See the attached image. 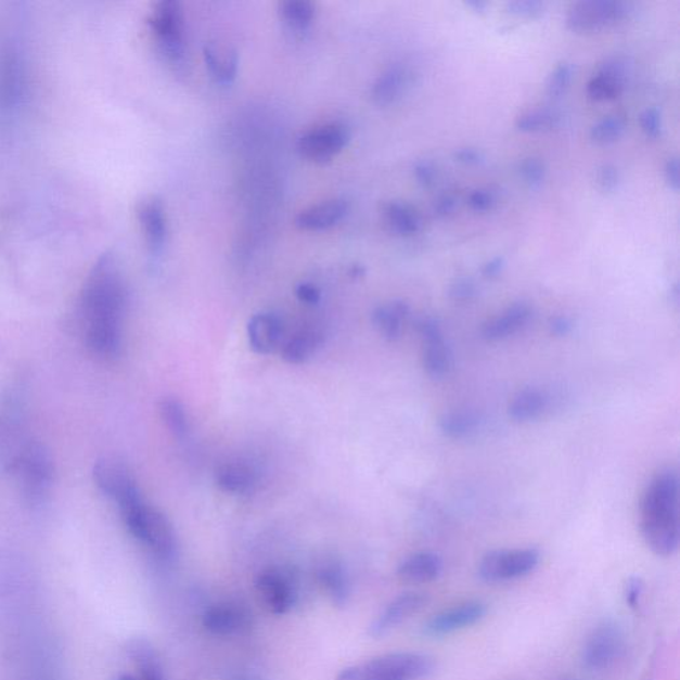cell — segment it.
<instances>
[{
  "mask_svg": "<svg viewBox=\"0 0 680 680\" xmlns=\"http://www.w3.org/2000/svg\"><path fill=\"white\" fill-rule=\"evenodd\" d=\"M350 141V131L339 123L324 124L300 136L298 151L305 158L326 163L343 151Z\"/></svg>",
  "mask_w": 680,
  "mask_h": 680,
  "instance_id": "obj_11",
  "label": "cell"
},
{
  "mask_svg": "<svg viewBox=\"0 0 680 680\" xmlns=\"http://www.w3.org/2000/svg\"><path fill=\"white\" fill-rule=\"evenodd\" d=\"M124 523L136 540L144 543L159 559L169 560L176 553L174 526L164 513L147 505L143 498L120 508Z\"/></svg>",
  "mask_w": 680,
  "mask_h": 680,
  "instance_id": "obj_3",
  "label": "cell"
},
{
  "mask_svg": "<svg viewBox=\"0 0 680 680\" xmlns=\"http://www.w3.org/2000/svg\"><path fill=\"white\" fill-rule=\"evenodd\" d=\"M92 476L99 489L120 508L141 498L132 471L118 459H100L93 466Z\"/></svg>",
  "mask_w": 680,
  "mask_h": 680,
  "instance_id": "obj_10",
  "label": "cell"
},
{
  "mask_svg": "<svg viewBox=\"0 0 680 680\" xmlns=\"http://www.w3.org/2000/svg\"><path fill=\"white\" fill-rule=\"evenodd\" d=\"M634 14V4L624 0H582L567 10L566 26L576 34H593L617 26Z\"/></svg>",
  "mask_w": 680,
  "mask_h": 680,
  "instance_id": "obj_6",
  "label": "cell"
},
{
  "mask_svg": "<svg viewBox=\"0 0 680 680\" xmlns=\"http://www.w3.org/2000/svg\"><path fill=\"white\" fill-rule=\"evenodd\" d=\"M625 82L611 78V76L595 73L589 81L588 93L595 102H605L619 97L625 90Z\"/></svg>",
  "mask_w": 680,
  "mask_h": 680,
  "instance_id": "obj_36",
  "label": "cell"
},
{
  "mask_svg": "<svg viewBox=\"0 0 680 680\" xmlns=\"http://www.w3.org/2000/svg\"><path fill=\"white\" fill-rule=\"evenodd\" d=\"M465 5L476 14H484L488 8V3L483 2V0H469V2H465Z\"/></svg>",
  "mask_w": 680,
  "mask_h": 680,
  "instance_id": "obj_53",
  "label": "cell"
},
{
  "mask_svg": "<svg viewBox=\"0 0 680 680\" xmlns=\"http://www.w3.org/2000/svg\"><path fill=\"white\" fill-rule=\"evenodd\" d=\"M563 115L554 110H535L517 117L516 128L522 132L549 131L561 126Z\"/></svg>",
  "mask_w": 680,
  "mask_h": 680,
  "instance_id": "obj_32",
  "label": "cell"
},
{
  "mask_svg": "<svg viewBox=\"0 0 680 680\" xmlns=\"http://www.w3.org/2000/svg\"><path fill=\"white\" fill-rule=\"evenodd\" d=\"M116 680H147L140 676H131V673H123V676L118 677Z\"/></svg>",
  "mask_w": 680,
  "mask_h": 680,
  "instance_id": "obj_54",
  "label": "cell"
},
{
  "mask_svg": "<svg viewBox=\"0 0 680 680\" xmlns=\"http://www.w3.org/2000/svg\"><path fill=\"white\" fill-rule=\"evenodd\" d=\"M550 396L543 389L529 387L514 395L510 416L514 422L526 423L541 418L549 410Z\"/></svg>",
  "mask_w": 680,
  "mask_h": 680,
  "instance_id": "obj_26",
  "label": "cell"
},
{
  "mask_svg": "<svg viewBox=\"0 0 680 680\" xmlns=\"http://www.w3.org/2000/svg\"><path fill=\"white\" fill-rule=\"evenodd\" d=\"M413 176L423 188L434 187L437 180V168L431 159H418L413 164Z\"/></svg>",
  "mask_w": 680,
  "mask_h": 680,
  "instance_id": "obj_44",
  "label": "cell"
},
{
  "mask_svg": "<svg viewBox=\"0 0 680 680\" xmlns=\"http://www.w3.org/2000/svg\"><path fill=\"white\" fill-rule=\"evenodd\" d=\"M482 419L478 413L460 410L446 413L440 419V429L449 439H464L480 427Z\"/></svg>",
  "mask_w": 680,
  "mask_h": 680,
  "instance_id": "obj_31",
  "label": "cell"
},
{
  "mask_svg": "<svg viewBox=\"0 0 680 680\" xmlns=\"http://www.w3.org/2000/svg\"><path fill=\"white\" fill-rule=\"evenodd\" d=\"M204 59L213 79L223 86L232 85L239 73V53L232 47L206 43Z\"/></svg>",
  "mask_w": 680,
  "mask_h": 680,
  "instance_id": "obj_22",
  "label": "cell"
},
{
  "mask_svg": "<svg viewBox=\"0 0 680 680\" xmlns=\"http://www.w3.org/2000/svg\"><path fill=\"white\" fill-rule=\"evenodd\" d=\"M138 216L147 247L153 254L162 252L167 240V216L162 200L146 197L141 201Z\"/></svg>",
  "mask_w": 680,
  "mask_h": 680,
  "instance_id": "obj_17",
  "label": "cell"
},
{
  "mask_svg": "<svg viewBox=\"0 0 680 680\" xmlns=\"http://www.w3.org/2000/svg\"><path fill=\"white\" fill-rule=\"evenodd\" d=\"M442 570L445 563L439 554L422 552L410 555L399 565L398 577L406 583H429L436 581Z\"/></svg>",
  "mask_w": 680,
  "mask_h": 680,
  "instance_id": "obj_19",
  "label": "cell"
},
{
  "mask_svg": "<svg viewBox=\"0 0 680 680\" xmlns=\"http://www.w3.org/2000/svg\"><path fill=\"white\" fill-rule=\"evenodd\" d=\"M626 131V120L623 116L611 115L601 118L590 129V139L595 144L606 145L615 143L618 139L623 138Z\"/></svg>",
  "mask_w": 680,
  "mask_h": 680,
  "instance_id": "obj_35",
  "label": "cell"
},
{
  "mask_svg": "<svg viewBox=\"0 0 680 680\" xmlns=\"http://www.w3.org/2000/svg\"><path fill=\"white\" fill-rule=\"evenodd\" d=\"M408 316H410V306L403 300H393L376 307L372 312V323L384 339L395 342L403 333Z\"/></svg>",
  "mask_w": 680,
  "mask_h": 680,
  "instance_id": "obj_24",
  "label": "cell"
},
{
  "mask_svg": "<svg viewBox=\"0 0 680 680\" xmlns=\"http://www.w3.org/2000/svg\"><path fill=\"white\" fill-rule=\"evenodd\" d=\"M280 15L290 27L305 29L315 20L316 5L309 0H285L280 3Z\"/></svg>",
  "mask_w": 680,
  "mask_h": 680,
  "instance_id": "obj_34",
  "label": "cell"
},
{
  "mask_svg": "<svg viewBox=\"0 0 680 680\" xmlns=\"http://www.w3.org/2000/svg\"><path fill=\"white\" fill-rule=\"evenodd\" d=\"M348 211L346 200L335 198L300 211L295 224L301 230H324L341 222Z\"/></svg>",
  "mask_w": 680,
  "mask_h": 680,
  "instance_id": "obj_20",
  "label": "cell"
},
{
  "mask_svg": "<svg viewBox=\"0 0 680 680\" xmlns=\"http://www.w3.org/2000/svg\"><path fill=\"white\" fill-rule=\"evenodd\" d=\"M147 23L164 55L174 62L181 61L185 51L181 4L176 0H162L153 8Z\"/></svg>",
  "mask_w": 680,
  "mask_h": 680,
  "instance_id": "obj_8",
  "label": "cell"
},
{
  "mask_svg": "<svg viewBox=\"0 0 680 680\" xmlns=\"http://www.w3.org/2000/svg\"><path fill=\"white\" fill-rule=\"evenodd\" d=\"M625 650V632L613 620H605L590 632L582 649L583 665L591 671L612 667Z\"/></svg>",
  "mask_w": 680,
  "mask_h": 680,
  "instance_id": "obj_9",
  "label": "cell"
},
{
  "mask_svg": "<svg viewBox=\"0 0 680 680\" xmlns=\"http://www.w3.org/2000/svg\"><path fill=\"white\" fill-rule=\"evenodd\" d=\"M641 531L647 547L660 557L677 552L680 541L679 475L676 469L656 473L641 501Z\"/></svg>",
  "mask_w": 680,
  "mask_h": 680,
  "instance_id": "obj_2",
  "label": "cell"
},
{
  "mask_svg": "<svg viewBox=\"0 0 680 680\" xmlns=\"http://www.w3.org/2000/svg\"><path fill=\"white\" fill-rule=\"evenodd\" d=\"M127 288L114 254L94 264L82 287L80 318L88 348L100 358L117 357L121 348V323Z\"/></svg>",
  "mask_w": 680,
  "mask_h": 680,
  "instance_id": "obj_1",
  "label": "cell"
},
{
  "mask_svg": "<svg viewBox=\"0 0 680 680\" xmlns=\"http://www.w3.org/2000/svg\"><path fill=\"white\" fill-rule=\"evenodd\" d=\"M640 126L644 134L650 139H658L662 134V116L656 108H646L641 112Z\"/></svg>",
  "mask_w": 680,
  "mask_h": 680,
  "instance_id": "obj_42",
  "label": "cell"
},
{
  "mask_svg": "<svg viewBox=\"0 0 680 680\" xmlns=\"http://www.w3.org/2000/svg\"><path fill=\"white\" fill-rule=\"evenodd\" d=\"M449 298L458 304H466L477 297L478 288L470 278H459L449 286Z\"/></svg>",
  "mask_w": 680,
  "mask_h": 680,
  "instance_id": "obj_40",
  "label": "cell"
},
{
  "mask_svg": "<svg viewBox=\"0 0 680 680\" xmlns=\"http://www.w3.org/2000/svg\"><path fill=\"white\" fill-rule=\"evenodd\" d=\"M412 73L403 64H393L380 75L372 86L371 94L380 105H389L396 102L410 86Z\"/></svg>",
  "mask_w": 680,
  "mask_h": 680,
  "instance_id": "obj_21",
  "label": "cell"
},
{
  "mask_svg": "<svg viewBox=\"0 0 680 680\" xmlns=\"http://www.w3.org/2000/svg\"><path fill=\"white\" fill-rule=\"evenodd\" d=\"M435 670V662L419 653H394L345 668L336 680H422Z\"/></svg>",
  "mask_w": 680,
  "mask_h": 680,
  "instance_id": "obj_4",
  "label": "cell"
},
{
  "mask_svg": "<svg viewBox=\"0 0 680 680\" xmlns=\"http://www.w3.org/2000/svg\"><path fill=\"white\" fill-rule=\"evenodd\" d=\"M321 343L322 335L318 330H301L283 347L282 358L290 364L305 363L317 352Z\"/></svg>",
  "mask_w": 680,
  "mask_h": 680,
  "instance_id": "obj_30",
  "label": "cell"
},
{
  "mask_svg": "<svg viewBox=\"0 0 680 680\" xmlns=\"http://www.w3.org/2000/svg\"><path fill=\"white\" fill-rule=\"evenodd\" d=\"M453 158L460 164L475 167V165L483 164L485 157L484 153L478 151L477 147L464 146L453 152Z\"/></svg>",
  "mask_w": 680,
  "mask_h": 680,
  "instance_id": "obj_48",
  "label": "cell"
},
{
  "mask_svg": "<svg viewBox=\"0 0 680 680\" xmlns=\"http://www.w3.org/2000/svg\"><path fill=\"white\" fill-rule=\"evenodd\" d=\"M158 411L170 434L177 439H183L188 434L189 423L185 408L180 401L174 398L163 399L159 401Z\"/></svg>",
  "mask_w": 680,
  "mask_h": 680,
  "instance_id": "obj_33",
  "label": "cell"
},
{
  "mask_svg": "<svg viewBox=\"0 0 680 680\" xmlns=\"http://www.w3.org/2000/svg\"><path fill=\"white\" fill-rule=\"evenodd\" d=\"M508 14L523 17V20H537L546 14L547 4L538 0H516L505 4Z\"/></svg>",
  "mask_w": 680,
  "mask_h": 680,
  "instance_id": "obj_39",
  "label": "cell"
},
{
  "mask_svg": "<svg viewBox=\"0 0 680 680\" xmlns=\"http://www.w3.org/2000/svg\"><path fill=\"white\" fill-rule=\"evenodd\" d=\"M540 560L537 549L493 550L478 564V576L489 583L513 581L534 573Z\"/></svg>",
  "mask_w": 680,
  "mask_h": 680,
  "instance_id": "obj_7",
  "label": "cell"
},
{
  "mask_svg": "<svg viewBox=\"0 0 680 680\" xmlns=\"http://www.w3.org/2000/svg\"><path fill=\"white\" fill-rule=\"evenodd\" d=\"M427 602V595L415 591L396 596L371 624L369 634L375 640L386 637L413 615L422 612Z\"/></svg>",
  "mask_w": 680,
  "mask_h": 680,
  "instance_id": "obj_14",
  "label": "cell"
},
{
  "mask_svg": "<svg viewBox=\"0 0 680 680\" xmlns=\"http://www.w3.org/2000/svg\"><path fill=\"white\" fill-rule=\"evenodd\" d=\"M295 294L306 305H317L321 300V290L309 282L299 283L297 288H295Z\"/></svg>",
  "mask_w": 680,
  "mask_h": 680,
  "instance_id": "obj_49",
  "label": "cell"
},
{
  "mask_svg": "<svg viewBox=\"0 0 680 680\" xmlns=\"http://www.w3.org/2000/svg\"><path fill=\"white\" fill-rule=\"evenodd\" d=\"M498 203V193L488 188L476 189L469 197V205L477 213L492 210Z\"/></svg>",
  "mask_w": 680,
  "mask_h": 680,
  "instance_id": "obj_41",
  "label": "cell"
},
{
  "mask_svg": "<svg viewBox=\"0 0 680 680\" xmlns=\"http://www.w3.org/2000/svg\"><path fill=\"white\" fill-rule=\"evenodd\" d=\"M317 577L321 587L335 606L345 607L350 600V581L345 567L334 559L324 560L319 564Z\"/></svg>",
  "mask_w": 680,
  "mask_h": 680,
  "instance_id": "obj_23",
  "label": "cell"
},
{
  "mask_svg": "<svg viewBox=\"0 0 680 680\" xmlns=\"http://www.w3.org/2000/svg\"><path fill=\"white\" fill-rule=\"evenodd\" d=\"M573 78V66L569 62H561L550 73L547 81V93L552 99L563 97Z\"/></svg>",
  "mask_w": 680,
  "mask_h": 680,
  "instance_id": "obj_37",
  "label": "cell"
},
{
  "mask_svg": "<svg viewBox=\"0 0 680 680\" xmlns=\"http://www.w3.org/2000/svg\"><path fill=\"white\" fill-rule=\"evenodd\" d=\"M665 179L667 185L670 187L672 191H679V162L677 157H671L667 159V163L665 165Z\"/></svg>",
  "mask_w": 680,
  "mask_h": 680,
  "instance_id": "obj_50",
  "label": "cell"
},
{
  "mask_svg": "<svg viewBox=\"0 0 680 680\" xmlns=\"http://www.w3.org/2000/svg\"><path fill=\"white\" fill-rule=\"evenodd\" d=\"M418 333L424 342L439 338L442 336L439 321L432 317L420 318L415 324Z\"/></svg>",
  "mask_w": 680,
  "mask_h": 680,
  "instance_id": "obj_46",
  "label": "cell"
},
{
  "mask_svg": "<svg viewBox=\"0 0 680 680\" xmlns=\"http://www.w3.org/2000/svg\"><path fill=\"white\" fill-rule=\"evenodd\" d=\"M488 607L482 601H470L437 613L425 623L423 634L440 638L454 634L480 623L487 615Z\"/></svg>",
  "mask_w": 680,
  "mask_h": 680,
  "instance_id": "obj_13",
  "label": "cell"
},
{
  "mask_svg": "<svg viewBox=\"0 0 680 680\" xmlns=\"http://www.w3.org/2000/svg\"><path fill=\"white\" fill-rule=\"evenodd\" d=\"M203 625L206 630L215 636L241 634L251 629L252 614L245 606L239 603H218L205 612Z\"/></svg>",
  "mask_w": 680,
  "mask_h": 680,
  "instance_id": "obj_15",
  "label": "cell"
},
{
  "mask_svg": "<svg viewBox=\"0 0 680 680\" xmlns=\"http://www.w3.org/2000/svg\"><path fill=\"white\" fill-rule=\"evenodd\" d=\"M127 653L138 670V676L147 680H164L162 660L150 641L144 638H134L129 641Z\"/></svg>",
  "mask_w": 680,
  "mask_h": 680,
  "instance_id": "obj_27",
  "label": "cell"
},
{
  "mask_svg": "<svg viewBox=\"0 0 680 680\" xmlns=\"http://www.w3.org/2000/svg\"><path fill=\"white\" fill-rule=\"evenodd\" d=\"M216 484L227 493H249L256 487L257 473L249 464L230 461L216 471Z\"/></svg>",
  "mask_w": 680,
  "mask_h": 680,
  "instance_id": "obj_25",
  "label": "cell"
},
{
  "mask_svg": "<svg viewBox=\"0 0 680 680\" xmlns=\"http://www.w3.org/2000/svg\"><path fill=\"white\" fill-rule=\"evenodd\" d=\"M531 318V307L525 301H516L501 315L484 324L482 335L485 341L499 342L522 331Z\"/></svg>",
  "mask_w": 680,
  "mask_h": 680,
  "instance_id": "obj_16",
  "label": "cell"
},
{
  "mask_svg": "<svg viewBox=\"0 0 680 680\" xmlns=\"http://www.w3.org/2000/svg\"><path fill=\"white\" fill-rule=\"evenodd\" d=\"M504 268L505 259L502 257H495L483 266L482 274L484 278H487V280H495V278H498L502 273Z\"/></svg>",
  "mask_w": 680,
  "mask_h": 680,
  "instance_id": "obj_52",
  "label": "cell"
},
{
  "mask_svg": "<svg viewBox=\"0 0 680 680\" xmlns=\"http://www.w3.org/2000/svg\"><path fill=\"white\" fill-rule=\"evenodd\" d=\"M595 179L603 193H612L619 185V170L613 164H603L596 170Z\"/></svg>",
  "mask_w": 680,
  "mask_h": 680,
  "instance_id": "obj_43",
  "label": "cell"
},
{
  "mask_svg": "<svg viewBox=\"0 0 680 680\" xmlns=\"http://www.w3.org/2000/svg\"><path fill=\"white\" fill-rule=\"evenodd\" d=\"M423 364L424 370L434 380H441L449 374L452 369L453 358L451 348L447 345L445 338L424 342Z\"/></svg>",
  "mask_w": 680,
  "mask_h": 680,
  "instance_id": "obj_28",
  "label": "cell"
},
{
  "mask_svg": "<svg viewBox=\"0 0 680 680\" xmlns=\"http://www.w3.org/2000/svg\"><path fill=\"white\" fill-rule=\"evenodd\" d=\"M518 174L526 185L537 188L546 180L547 167L540 158L528 157L519 164Z\"/></svg>",
  "mask_w": 680,
  "mask_h": 680,
  "instance_id": "obj_38",
  "label": "cell"
},
{
  "mask_svg": "<svg viewBox=\"0 0 680 680\" xmlns=\"http://www.w3.org/2000/svg\"><path fill=\"white\" fill-rule=\"evenodd\" d=\"M283 326L281 319L271 312H259L247 323V336L251 347L261 355L275 351L282 339Z\"/></svg>",
  "mask_w": 680,
  "mask_h": 680,
  "instance_id": "obj_18",
  "label": "cell"
},
{
  "mask_svg": "<svg viewBox=\"0 0 680 680\" xmlns=\"http://www.w3.org/2000/svg\"><path fill=\"white\" fill-rule=\"evenodd\" d=\"M644 591V583L640 577H631L626 582L625 599L631 608H638L641 605Z\"/></svg>",
  "mask_w": 680,
  "mask_h": 680,
  "instance_id": "obj_45",
  "label": "cell"
},
{
  "mask_svg": "<svg viewBox=\"0 0 680 680\" xmlns=\"http://www.w3.org/2000/svg\"><path fill=\"white\" fill-rule=\"evenodd\" d=\"M383 213L388 227L395 233L411 235L418 233L422 228V218H420L419 213L412 206L400 203V201H389L384 205Z\"/></svg>",
  "mask_w": 680,
  "mask_h": 680,
  "instance_id": "obj_29",
  "label": "cell"
},
{
  "mask_svg": "<svg viewBox=\"0 0 680 680\" xmlns=\"http://www.w3.org/2000/svg\"><path fill=\"white\" fill-rule=\"evenodd\" d=\"M256 588L266 608L275 615L288 613L297 601L293 577L280 567H269L259 573Z\"/></svg>",
  "mask_w": 680,
  "mask_h": 680,
  "instance_id": "obj_12",
  "label": "cell"
},
{
  "mask_svg": "<svg viewBox=\"0 0 680 680\" xmlns=\"http://www.w3.org/2000/svg\"><path fill=\"white\" fill-rule=\"evenodd\" d=\"M458 208V198L452 193H445L435 200L432 210L437 218H447Z\"/></svg>",
  "mask_w": 680,
  "mask_h": 680,
  "instance_id": "obj_47",
  "label": "cell"
},
{
  "mask_svg": "<svg viewBox=\"0 0 680 680\" xmlns=\"http://www.w3.org/2000/svg\"><path fill=\"white\" fill-rule=\"evenodd\" d=\"M9 471L14 473L28 505H40L49 496L53 463L50 452L40 442L27 441L11 461Z\"/></svg>",
  "mask_w": 680,
  "mask_h": 680,
  "instance_id": "obj_5",
  "label": "cell"
},
{
  "mask_svg": "<svg viewBox=\"0 0 680 680\" xmlns=\"http://www.w3.org/2000/svg\"><path fill=\"white\" fill-rule=\"evenodd\" d=\"M550 333L555 336H565L573 330V322L570 318L559 316L550 319Z\"/></svg>",
  "mask_w": 680,
  "mask_h": 680,
  "instance_id": "obj_51",
  "label": "cell"
}]
</instances>
